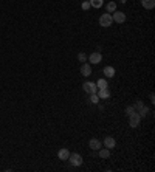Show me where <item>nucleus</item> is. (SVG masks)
Here are the masks:
<instances>
[{
  "instance_id": "nucleus-24",
  "label": "nucleus",
  "mask_w": 155,
  "mask_h": 172,
  "mask_svg": "<svg viewBox=\"0 0 155 172\" xmlns=\"http://www.w3.org/2000/svg\"><path fill=\"white\" fill-rule=\"evenodd\" d=\"M149 98H151V101H152V102H154V101H155V96H154V93H151V95H149Z\"/></svg>"
},
{
  "instance_id": "nucleus-6",
  "label": "nucleus",
  "mask_w": 155,
  "mask_h": 172,
  "mask_svg": "<svg viewBox=\"0 0 155 172\" xmlns=\"http://www.w3.org/2000/svg\"><path fill=\"white\" fill-rule=\"evenodd\" d=\"M88 61H90V64H99V62L102 61V56H101V53L93 51V53L88 56Z\"/></svg>"
},
{
  "instance_id": "nucleus-16",
  "label": "nucleus",
  "mask_w": 155,
  "mask_h": 172,
  "mask_svg": "<svg viewBox=\"0 0 155 172\" xmlns=\"http://www.w3.org/2000/svg\"><path fill=\"white\" fill-rule=\"evenodd\" d=\"M88 102H92V104H98V102H99V96H98L96 93H92L90 98H88Z\"/></svg>"
},
{
  "instance_id": "nucleus-19",
  "label": "nucleus",
  "mask_w": 155,
  "mask_h": 172,
  "mask_svg": "<svg viewBox=\"0 0 155 172\" xmlns=\"http://www.w3.org/2000/svg\"><path fill=\"white\" fill-rule=\"evenodd\" d=\"M148 113H149V109H148L146 106H143V109H140V110H138V115H140L141 118L148 116Z\"/></svg>"
},
{
  "instance_id": "nucleus-17",
  "label": "nucleus",
  "mask_w": 155,
  "mask_h": 172,
  "mask_svg": "<svg viewBox=\"0 0 155 172\" xmlns=\"http://www.w3.org/2000/svg\"><path fill=\"white\" fill-rule=\"evenodd\" d=\"M106 8H107V12H115L116 11V3L115 2H109Z\"/></svg>"
},
{
  "instance_id": "nucleus-21",
  "label": "nucleus",
  "mask_w": 155,
  "mask_h": 172,
  "mask_svg": "<svg viewBox=\"0 0 155 172\" xmlns=\"http://www.w3.org/2000/svg\"><path fill=\"white\" fill-rule=\"evenodd\" d=\"M143 106H144V102H143V101H137V102H135V106H133V109L138 112L140 109H143Z\"/></svg>"
},
{
  "instance_id": "nucleus-15",
  "label": "nucleus",
  "mask_w": 155,
  "mask_h": 172,
  "mask_svg": "<svg viewBox=\"0 0 155 172\" xmlns=\"http://www.w3.org/2000/svg\"><path fill=\"white\" fill-rule=\"evenodd\" d=\"M95 84H96V87H98V90H99V88H107V87H109V84H107L106 79H99V81L95 82Z\"/></svg>"
},
{
  "instance_id": "nucleus-9",
  "label": "nucleus",
  "mask_w": 155,
  "mask_h": 172,
  "mask_svg": "<svg viewBox=\"0 0 155 172\" xmlns=\"http://www.w3.org/2000/svg\"><path fill=\"white\" fill-rule=\"evenodd\" d=\"M81 75H84V76H90V75H92V67H90V64L84 62V64L81 65Z\"/></svg>"
},
{
  "instance_id": "nucleus-5",
  "label": "nucleus",
  "mask_w": 155,
  "mask_h": 172,
  "mask_svg": "<svg viewBox=\"0 0 155 172\" xmlns=\"http://www.w3.org/2000/svg\"><path fill=\"white\" fill-rule=\"evenodd\" d=\"M112 14H113V16H112L113 22H116V23H124V22H126V14H124V12L115 11V12H112Z\"/></svg>"
},
{
  "instance_id": "nucleus-10",
  "label": "nucleus",
  "mask_w": 155,
  "mask_h": 172,
  "mask_svg": "<svg viewBox=\"0 0 155 172\" xmlns=\"http://www.w3.org/2000/svg\"><path fill=\"white\" fill-rule=\"evenodd\" d=\"M88 146H90V149H93V150H99V149H101V141L96 140V138H92V140L88 141Z\"/></svg>"
},
{
  "instance_id": "nucleus-11",
  "label": "nucleus",
  "mask_w": 155,
  "mask_h": 172,
  "mask_svg": "<svg viewBox=\"0 0 155 172\" xmlns=\"http://www.w3.org/2000/svg\"><path fill=\"white\" fill-rule=\"evenodd\" d=\"M58 157H59L61 160H64V161H65V160H68V157H70V150L64 147V149H61V150L58 152Z\"/></svg>"
},
{
  "instance_id": "nucleus-13",
  "label": "nucleus",
  "mask_w": 155,
  "mask_h": 172,
  "mask_svg": "<svg viewBox=\"0 0 155 172\" xmlns=\"http://www.w3.org/2000/svg\"><path fill=\"white\" fill-rule=\"evenodd\" d=\"M102 71H104V75H106L107 78H113V76H115V68H113V67H110V65H107Z\"/></svg>"
},
{
  "instance_id": "nucleus-20",
  "label": "nucleus",
  "mask_w": 155,
  "mask_h": 172,
  "mask_svg": "<svg viewBox=\"0 0 155 172\" xmlns=\"http://www.w3.org/2000/svg\"><path fill=\"white\" fill-rule=\"evenodd\" d=\"M81 8H82L84 11L90 9V8H92V6H90V2H88V0H84V2H82V5H81Z\"/></svg>"
},
{
  "instance_id": "nucleus-3",
  "label": "nucleus",
  "mask_w": 155,
  "mask_h": 172,
  "mask_svg": "<svg viewBox=\"0 0 155 172\" xmlns=\"http://www.w3.org/2000/svg\"><path fill=\"white\" fill-rule=\"evenodd\" d=\"M68 160H70V163H72V166H81L82 165V157L79 155V154H70V157H68Z\"/></svg>"
},
{
  "instance_id": "nucleus-22",
  "label": "nucleus",
  "mask_w": 155,
  "mask_h": 172,
  "mask_svg": "<svg viewBox=\"0 0 155 172\" xmlns=\"http://www.w3.org/2000/svg\"><path fill=\"white\" fill-rule=\"evenodd\" d=\"M78 59L81 61V62H85V59H87V56H85V53H78Z\"/></svg>"
},
{
  "instance_id": "nucleus-12",
  "label": "nucleus",
  "mask_w": 155,
  "mask_h": 172,
  "mask_svg": "<svg viewBox=\"0 0 155 172\" xmlns=\"http://www.w3.org/2000/svg\"><path fill=\"white\" fill-rule=\"evenodd\" d=\"M141 5H143V8H146V9H154L155 0H141Z\"/></svg>"
},
{
  "instance_id": "nucleus-14",
  "label": "nucleus",
  "mask_w": 155,
  "mask_h": 172,
  "mask_svg": "<svg viewBox=\"0 0 155 172\" xmlns=\"http://www.w3.org/2000/svg\"><path fill=\"white\" fill-rule=\"evenodd\" d=\"M98 152H99V157L101 158H109L110 157V149H107V147L106 149H99Z\"/></svg>"
},
{
  "instance_id": "nucleus-4",
  "label": "nucleus",
  "mask_w": 155,
  "mask_h": 172,
  "mask_svg": "<svg viewBox=\"0 0 155 172\" xmlns=\"http://www.w3.org/2000/svg\"><path fill=\"white\" fill-rule=\"evenodd\" d=\"M82 88H84V91H87L88 95H92V93H96L98 91V87H96V84L95 82H84V86H82Z\"/></svg>"
},
{
  "instance_id": "nucleus-23",
  "label": "nucleus",
  "mask_w": 155,
  "mask_h": 172,
  "mask_svg": "<svg viewBox=\"0 0 155 172\" xmlns=\"http://www.w3.org/2000/svg\"><path fill=\"white\" fill-rule=\"evenodd\" d=\"M133 112H135L133 106H127V107H126V115H127V116H129L130 113H133Z\"/></svg>"
},
{
  "instance_id": "nucleus-2",
  "label": "nucleus",
  "mask_w": 155,
  "mask_h": 172,
  "mask_svg": "<svg viewBox=\"0 0 155 172\" xmlns=\"http://www.w3.org/2000/svg\"><path fill=\"white\" fill-rule=\"evenodd\" d=\"M140 121H141V116L138 115V112H137V110H135L133 113H130V115H129V124H130V127H133V129H135V127H138V126H140Z\"/></svg>"
},
{
  "instance_id": "nucleus-1",
  "label": "nucleus",
  "mask_w": 155,
  "mask_h": 172,
  "mask_svg": "<svg viewBox=\"0 0 155 172\" xmlns=\"http://www.w3.org/2000/svg\"><path fill=\"white\" fill-rule=\"evenodd\" d=\"M112 23H113V19H112V14H110V12H104V14L99 17V25H101V27L107 28V27H110Z\"/></svg>"
},
{
  "instance_id": "nucleus-18",
  "label": "nucleus",
  "mask_w": 155,
  "mask_h": 172,
  "mask_svg": "<svg viewBox=\"0 0 155 172\" xmlns=\"http://www.w3.org/2000/svg\"><path fill=\"white\" fill-rule=\"evenodd\" d=\"M90 2V6H93V8H101L102 6V0H88Z\"/></svg>"
},
{
  "instance_id": "nucleus-8",
  "label": "nucleus",
  "mask_w": 155,
  "mask_h": 172,
  "mask_svg": "<svg viewBox=\"0 0 155 172\" xmlns=\"http://www.w3.org/2000/svg\"><path fill=\"white\" fill-rule=\"evenodd\" d=\"M96 95L99 96V99H107V98H110V90H109V87L107 88H99L96 91Z\"/></svg>"
},
{
  "instance_id": "nucleus-7",
  "label": "nucleus",
  "mask_w": 155,
  "mask_h": 172,
  "mask_svg": "<svg viewBox=\"0 0 155 172\" xmlns=\"http://www.w3.org/2000/svg\"><path fill=\"white\" fill-rule=\"evenodd\" d=\"M104 146H106L107 149H113L116 146V140L113 136H106V138H104Z\"/></svg>"
}]
</instances>
